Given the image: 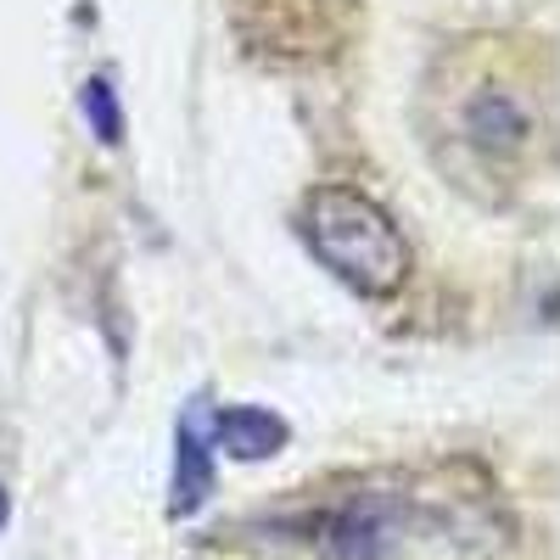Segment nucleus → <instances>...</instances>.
Listing matches in <instances>:
<instances>
[{
    "label": "nucleus",
    "instance_id": "nucleus-1",
    "mask_svg": "<svg viewBox=\"0 0 560 560\" xmlns=\"http://www.w3.org/2000/svg\"><path fill=\"white\" fill-rule=\"evenodd\" d=\"M303 230H308V247L319 253V264L342 275L348 287H359L364 298L398 292V280L409 269V247L370 197L348 191V185H319L303 202Z\"/></svg>",
    "mask_w": 560,
    "mask_h": 560
},
{
    "label": "nucleus",
    "instance_id": "nucleus-4",
    "mask_svg": "<svg viewBox=\"0 0 560 560\" xmlns=\"http://www.w3.org/2000/svg\"><path fill=\"white\" fill-rule=\"evenodd\" d=\"M79 107H84V118H90V129H96L102 147H118V140H124V107L113 96V84L107 79H90L79 90Z\"/></svg>",
    "mask_w": 560,
    "mask_h": 560
},
{
    "label": "nucleus",
    "instance_id": "nucleus-3",
    "mask_svg": "<svg viewBox=\"0 0 560 560\" xmlns=\"http://www.w3.org/2000/svg\"><path fill=\"white\" fill-rule=\"evenodd\" d=\"M213 443L224 454H236V459H269L280 443H287V420L269 415V409H219L213 415Z\"/></svg>",
    "mask_w": 560,
    "mask_h": 560
},
{
    "label": "nucleus",
    "instance_id": "nucleus-2",
    "mask_svg": "<svg viewBox=\"0 0 560 560\" xmlns=\"http://www.w3.org/2000/svg\"><path fill=\"white\" fill-rule=\"evenodd\" d=\"M174 499L168 510L174 516H191V510L208 499L213 488V459H208V438H202V409H191L179 420V443H174Z\"/></svg>",
    "mask_w": 560,
    "mask_h": 560
},
{
    "label": "nucleus",
    "instance_id": "nucleus-5",
    "mask_svg": "<svg viewBox=\"0 0 560 560\" xmlns=\"http://www.w3.org/2000/svg\"><path fill=\"white\" fill-rule=\"evenodd\" d=\"M0 527H7V488H0Z\"/></svg>",
    "mask_w": 560,
    "mask_h": 560
}]
</instances>
